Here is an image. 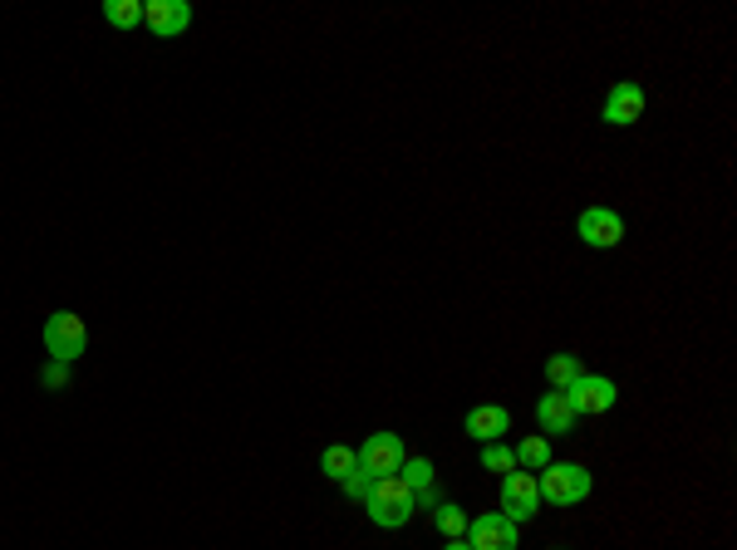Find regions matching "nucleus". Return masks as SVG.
Instances as JSON below:
<instances>
[{"instance_id": "obj_1", "label": "nucleus", "mask_w": 737, "mask_h": 550, "mask_svg": "<svg viewBox=\"0 0 737 550\" xmlns=\"http://www.w3.org/2000/svg\"><path fill=\"white\" fill-rule=\"evenodd\" d=\"M364 511H369L373 526H408L413 511H418V497H413V487L403 477H379L373 481V491L364 497Z\"/></svg>"}, {"instance_id": "obj_2", "label": "nucleus", "mask_w": 737, "mask_h": 550, "mask_svg": "<svg viewBox=\"0 0 737 550\" xmlns=\"http://www.w3.org/2000/svg\"><path fill=\"white\" fill-rule=\"evenodd\" d=\"M536 487H540V501H550V506H575V501L590 497V471L580 462H546Z\"/></svg>"}, {"instance_id": "obj_3", "label": "nucleus", "mask_w": 737, "mask_h": 550, "mask_svg": "<svg viewBox=\"0 0 737 550\" xmlns=\"http://www.w3.org/2000/svg\"><path fill=\"white\" fill-rule=\"evenodd\" d=\"M84 349H88L84 320H79L74 310H55V314H49V320H45V354H49V359L74 363Z\"/></svg>"}, {"instance_id": "obj_4", "label": "nucleus", "mask_w": 737, "mask_h": 550, "mask_svg": "<svg viewBox=\"0 0 737 550\" xmlns=\"http://www.w3.org/2000/svg\"><path fill=\"white\" fill-rule=\"evenodd\" d=\"M403 462H408V447H403L399 432H373V438L359 447V467L369 471L373 481H379V477H399Z\"/></svg>"}, {"instance_id": "obj_5", "label": "nucleus", "mask_w": 737, "mask_h": 550, "mask_svg": "<svg viewBox=\"0 0 737 550\" xmlns=\"http://www.w3.org/2000/svg\"><path fill=\"white\" fill-rule=\"evenodd\" d=\"M540 511V487H536V471H507L501 477V516L507 521H531Z\"/></svg>"}, {"instance_id": "obj_6", "label": "nucleus", "mask_w": 737, "mask_h": 550, "mask_svg": "<svg viewBox=\"0 0 737 550\" xmlns=\"http://www.w3.org/2000/svg\"><path fill=\"white\" fill-rule=\"evenodd\" d=\"M575 231H580V241L595 246V251H615V246L625 241V216L609 212V206H585Z\"/></svg>"}, {"instance_id": "obj_7", "label": "nucleus", "mask_w": 737, "mask_h": 550, "mask_svg": "<svg viewBox=\"0 0 737 550\" xmlns=\"http://www.w3.org/2000/svg\"><path fill=\"white\" fill-rule=\"evenodd\" d=\"M570 408H575V418H595V412H609L619 398V388L609 379H599V373H580L575 383L566 388Z\"/></svg>"}, {"instance_id": "obj_8", "label": "nucleus", "mask_w": 737, "mask_h": 550, "mask_svg": "<svg viewBox=\"0 0 737 550\" xmlns=\"http://www.w3.org/2000/svg\"><path fill=\"white\" fill-rule=\"evenodd\" d=\"M467 530H472V540L467 546L472 550H516V521H507L501 511H487V516H477V521H467Z\"/></svg>"}, {"instance_id": "obj_9", "label": "nucleus", "mask_w": 737, "mask_h": 550, "mask_svg": "<svg viewBox=\"0 0 737 550\" xmlns=\"http://www.w3.org/2000/svg\"><path fill=\"white\" fill-rule=\"evenodd\" d=\"M143 25L153 29L157 39H173L192 25V5H187V0H143Z\"/></svg>"}, {"instance_id": "obj_10", "label": "nucleus", "mask_w": 737, "mask_h": 550, "mask_svg": "<svg viewBox=\"0 0 737 550\" xmlns=\"http://www.w3.org/2000/svg\"><path fill=\"white\" fill-rule=\"evenodd\" d=\"M639 118H644V88L625 79V84H615L605 98V123L629 128V123H639Z\"/></svg>"}, {"instance_id": "obj_11", "label": "nucleus", "mask_w": 737, "mask_h": 550, "mask_svg": "<svg viewBox=\"0 0 737 550\" xmlns=\"http://www.w3.org/2000/svg\"><path fill=\"white\" fill-rule=\"evenodd\" d=\"M536 422H540V438H546V432L550 438H560V432L575 428V408H570V398L560 388H550L546 398L536 403Z\"/></svg>"}, {"instance_id": "obj_12", "label": "nucleus", "mask_w": 737, "mask_h": 550, "mask_svg": "<svg viewBox=\"0 0 737 550\" xmlns=\"http://www.w3.org/2000/svg\"><path fill=\"white\" fill-rule=\"evenodd\" d=\"M462 428H467L472 438H477L482 447H487V442H497L501 432H511V412H507V408H497V403H482V408H472V412H467V422H462Z\"/></svg>"}, {"instance_id": "obj_13", "label": "nucleus", "mask_w": 737, "mask_h": 550, "mask_svg": "<svg viewBox=\"0 0 737 550\" xmlns=\"http://www.w3.org/2000/svg\"><path fill=\"white\" fill-rule=\"evenodd\" d=\"M403 481L413 487V497H418V506H438V481H432V462L428 457H408L403 462V471H399Z\"/></svg>"}, {"instance_id": "obj_14", "label": "nucleus", "mask_w": 737, "mask_h": 550, "mask_svg": "<svg viewBox=\"0 0 737 550\" xmlns=\"http://www.w3.org/2000/svg\"><path fill=\"white\" fill-rule=\"evenodd\" d=\"M354 467H359V452H354V447H340V442H334V447H324V457H320V471H324V477H330V481H344Z\"/></svg>"}, {"instance_id": "obj_15", "label": "nucleus", "mask_w": 737, "mask_h": 550, "mask_svg": "<svg viewBox=\"0 0 737 550\" xmlns=\"http://www.w3.org/2000/svg\"><path fill=\"white\" fill-rule=\"evenodd\" d=\"M580 373H585V369H580L575 354H550V359H546V379H550V388H560V393H566Z\"/></svg>"}, {"instance_id": "obj_16", "label": "nucleus", "mask_w": 737, "mask_h": 550, "mask_svg": "<svg viewBox=\"0 0 737 550\" xmlns=\"http://www.w3.org/2000/svg\"><path fill=\"white\" fill-rule=\"evenodd\" d=\"M104 20L118 29L143 25V0H104Z\"/></svg>"}, {"instance_id": "obj_17", "label": "nucleus", "mask_w": 737, "mask_h": 550, "mask_svg": "<svg viewBox=\"0 0 737 550\" xmlns=\"http://www.w3.org/2000/svg\"><path fill=\"white\" fill-rule=\"evenodd\" d=\"M432 526H438L448 540L467 536V516H462V506H452V501H438V511H432Z\"/></svg>"}, {"instance_id": "obj_18", "label": "nucleus", "mask_w": 737, "mask_h": 550, "mask_svg": "<svg viewBox=\"0 0 737 550\" xmlns=\"http://www.w3.org/2000/svg\"><path fill=\"white\" fill-rule=\"evenodd\" d=\"M546 462H550V442L540 438V432H536V438H526V442H521V447H516V467H531V471H540V467H546Z\"/></svg>"}, {"instance_id": "obj_19", "label": "nucleus", "mask_w": 737, "mask_h": 550, "mask_svg": "<svg viewBox=\"0 0 737 550\" xmlns=\"http://www.w3.org/2000/svg\"><path fill=\"white\" fill-rule=\"evenodd\" d=\"M482 467L487 471H516V452L501 447V442H487V447H482Z\"/></svg>"}, {"instance_id": "obj_20", "label": "nucleus", "mask_w": 737, "mask_h": 550, "mask_svg": "<svg viewBox=\"0 0 737 550\" xmlns=\"http://www.w3.org/2000/svg\"><path fill=\"white\" fill-rule=\"evenodd\" d=\"M340 487H344V497H349V501H364V497H369V491H373V477H369V471H364V467H354L349 477L340 481Z\"/></svg>"}, {"instance_id": "obj_21", "label": "nucleus", "mask_w": 737, "mask_h": 550, "mask_svg": "<svg viewBox=\"0 0 737 550\" xmlns=\"http://www.w3.org/2000/svg\"><path fill=\"white\" fill-rule=\"evenodd\" d=\"M39 383H45V388H64V383H69V363L49 359L45 369H39Z\"/></svg>"}, {"instance_id": "obj_22", "label": "nucleus", "mask_w": 737, "mask_h": 550, "mask_svg": "<svg viewBox=\"0 0 737 550\" xmlns=\"http://www.w3.org/2000/svg\"><path fill=\"white\" fill-rule=\"evenodd\" d=\"M442 550H472V546H467V540H448V546H442Z\"/></svg>"}]
</instances>
